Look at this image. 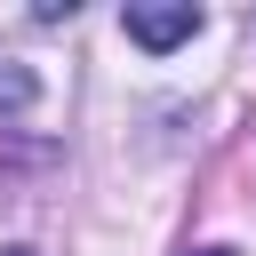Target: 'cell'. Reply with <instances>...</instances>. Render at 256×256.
Returning <instances> with one entry per match:
<instances>
[{
  "label": "cell",
  "mask_w": 256,
  "mask_h": 256,
  "mask_svg": "<svg viewBox=\"0 0 256 256\" xmlns=\"http://www.w3.org/2000/svg\"><path fill=\"white\" fill-rule=\"evenodd\" d=\"M192 32H200V8H192V0H128V40L176 48V40H192Z\"/></svg>",
  "instance_id": "6da1fadb"
},
{
  "label": "cell",
  "mask_w": 256,
  "mask_h": 256,
  "mask_svg": "<svg viewBox=\"0 0 256 256\" xmlns=\"http://www.w3.org/2000/svg\"><path fill=\"white\" fill-rule=\"evenodd\" d=\"M192 256H232V248H192Z\"/></svg>",
  "instance_id": "7a4b0ae2"
}]
</instances>
